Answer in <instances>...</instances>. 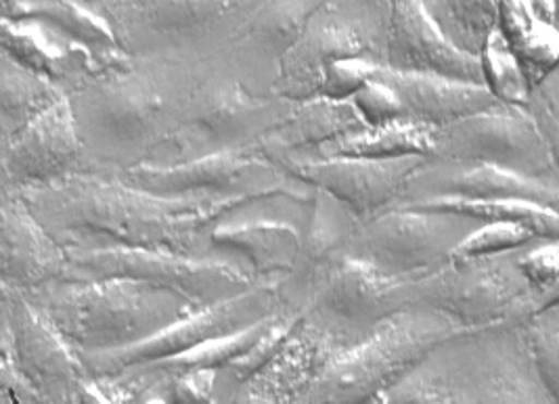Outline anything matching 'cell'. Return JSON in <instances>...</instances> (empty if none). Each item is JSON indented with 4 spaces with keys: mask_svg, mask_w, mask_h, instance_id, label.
<instances>
[{
    "mask_svg": "<svg viewBox=\"0 0 559 404\" xmlns=\"http://www.w3.org/2000/svg\"><path fill=\"white\" fill-rule=\"evenodd\" d=\"M7 193H11V191H7V187H4V182H2V178H0V200H2Z\"/></svg>",
    "mask_w": 559,
    "mask_h": 404,
    "instance_id": "ee69618b",
    "label": "cell"
},
{
    "mask_svg": "<svg viewBox=\"0 0 559 404\" xmlns=\"http://www.w3.org/2000/svg\"><path fill=\"white\" fill-rule=\"evenodd\" d=\"M15 365L40 403H78L88 371L76 348L24 292H9Z\"/></svg>",
    "mask_w": 559,
    "mask_h": 404,
    "instance_id": "ac0fdd59",
    "label": "cell"
},
{
    "mask_svg": "<svg viewBox=\"0 0 559 404\" xmlns=\"http://www.w3.org/2000/svg\"><path fill=\"white\" fill-rule=\"evenodd\" d=\"M520 250L449 258L430 273L407 278L405 306L433 308L463 329L522 325L536 310L559 298L549 300L528 285L515 264Z\"/></svg>",
    "mask_w": 559,
    "mask_h": 404,
    "instance_id": "ba28073f",
    "label": "cell"
},
{
    "mask_svg": "<svg viewBox=\"0 0 559 404\" xmlns=\"http://www.w3.org/2000/svg\"><path fill=\"white\" fill-rule=\"evenodd\" d=\"M378 68L382 66L362 57H348V59L333 61L321 74L317 97L348 102L365 82L376 76Z\"/></svg>",
    "mask_w": 559,
    "mask_h": 404,
    "instance_id": "f35d334b",
    "label": "cell"
},
{
    "mask_svg": "<svg viewBox=\"0 0 559 404\" xmlns=\"http://www.w3.org/2000/svg\"><path fill=\"white\" fill-rule=\"evenodd\" d=\"M461 329L433 308H401L356 344L335 354L300 403H380L390 388Z\"/></svg>",
    "mask_w": 559,
    "mask_h": 404,
    "instance_id": "5b68a950",
    "label": "cell"
},
{
    "mask_svg": "<svg viewBox=\"0 0 559 404\" xmlns=\"http://www.w3.org/2000/svg\"><path fill=\"white\" fill-rule=\"evenodd\" d=\"M348 102L355 105L360 120L367 127H376V124H383V122L407 118L405 109H403V103L396 97V93L378 76L365 82Z\"/></svg>",
    "mask_w": 559,
    "mask_h": 404,
    "instance_id": "60d3db41",
    "label": "cell"
},
{
    "mask_svg": "<svg viewBox=\"0 0 559 404\" xmlns=\"http://www.w3.org/2000/svg\"><path fill=\"white\" fill-rule=\"evenodd\" d=\"M376 76L396 93L407 120L428 127L449 124L499 103L484 84L455 78L396 72L388 68H378Z\"/></svg>",
    "mask_w": 559,
    "mask_h": 404,
    "instance_id": "4316f807",
    "label": "cell"
},
{
    "mask_svg": "<svg viewBox=\"0 0 559 404\" xmlns=\"http://www.w3.org/2000/svg\"><path fill=\"white\" fill-rule=\"evenodd\" d=\"M310 214L302 225L300 248L289 273L277 283V302L302 312L331 264L348 250L355 233V214L330 193L314 189Z\"/></svg>",
    "mask_w": 559,
    "mask_h": 404,
    "instance_id": "603a6c76",
    "label": "cell"
},
{
    "mask_svg": "<svg viewBox=\"0 0 559 404\" xmlns=\"http://www.w3.org/2000/svg\"><path fill=\"white\" fill-rule=\"evenodd\" d=\"M128 373H134V371H128ZM147 378H155V376H147ZM157 379L162 381L164 403H214L218 369H189L168 378Z\"/></svg>",
    "mask_w": 559,
    "mask_h": 404,
    "instance_id": "b9f144b4",
    "label": "cell"
},
{
    "mask_svg": "<svg viewBox=\"0 0 559 404\" xmlns=\"http://www.w3.org/2000/svg\"><path fill=\"white\" fill-rule=\"evenodd\" d=\"M480 223L430 207H388L356 223L348 250L394 277L415 278L447 262Z\"/></svg>",
    "mask_w": 559,
    "mask_h": 404,
    "instance_id": "4fadbf2b",
    "label": "cell"
},
{
    "mask_svg": "<svg viewBox=\"0 0 559 404\" xmlns=\"http://www.w3.org/2000/svg\"><path fill=\"white\" fill-rule=\"evenodd\" d=\"M433 150V127L415 120H392L376 127H362L319 145L317 150L294 159H323V157H403L424 155ZM289 159V157H285ZM280 162V159H277Z\"/></svg>",
    "mask_w": 559,
    "mask_h": 404,
    "instance_id": "f1b7e54d",
    "label": "cell"
},
{
    "mask_svg": "<svg viewBox=\"0 0 559 404\" xmlns=\"http://www.w3.org/2000/svg\"><path fill=\"white\" fill-rule=\"evenodd\" d=\"M36 221L66 250L134 248L210 256L216 218L248 203L157 198L111 173H78L47 187L20 191Z\"/></svg>",
    "mask_w": 559,
    "mask_h": 404,
    "instance_id": "6da1fadb",
    "label": "cell"
},
{
    "mask_svg": "<svg viewBox=\"0 0 559 404\" xmlns=\"http://www.w3.org/2000/svg\"><path fill=\"white\" fill-rule=\"evenodd\" d=\"M63 278H132L152 283L182 296L195 308L229 300L250 289L260 278L230 256H185V253L91 248L70 250Z\"/></svg>",
    "mask_w": 559,
    "mask_h": 404,
    "instance_id": "8fae6325",
    "label": "cell"
},
{
    "mask_svg": "<svg viewBox=\"0 0 559 404\" xmlns=\"http://www.w3.org/2000/svg\"><path fill=\"white\" fill-rule=\"evenodd\" d=\"M302 227L277 216H241L227 212L207 230L210 252H223L243 262L255 278H283L300 248Z\"/></svg>",
    "mask_w": 559,
    "mask_h": 404,
    "instance_id": "484cf974",
    "label": "cell"
},
{
    "mask_svg": "<svg viewBox=\"0 0 559 404\" xmlns=\"http://www.w3.org/2000/svg\"><path fill=\"white\" fill-rule=\"evenodd\" d=\"M344 348L348 344L335 329L302 310L280 350L237 390L233 403H300L312 381Z\"/></svg>",
    "mask_w": 559,
    "mask_h": 404,
    "instance_id": "44dd1931",
    "label": "cell"
},
{
    "mask_svg": "<svg viewBox=\"0 0 559 404\" xmlns=\"http://www.w3.org/2000/svg\"><path fill=\"white\" fill-rule=\"evenodd\" d=\"M198 63L130 57L66 93L88 173H122L164 152Z\"/></svg>",
    "mask_w": 559,
    "mask_h": 404,
    "instance_id": "7a4b0ae2",
    "label": "cell"
},
{
    "mask_svg": "<svg viewBox=\"0 0 559 404\" xmlns=\"http://www.w3.org/2000/svg\"><path fill=\"white\" fill-rule=\"evenodd\" d=\"M430 157L478 162L559 185L558 152L534 127L522 105L495 103L483 111L433 128Z\"/></svg>",
    "mask_w": 559,
    "mask_h": 404,
    "instance_id": "7c38bea8",
    "label": "cell"
},
{
    "mask_svg": "<svg viewBox=\"0 0 559 404\" xmlns=\"http://www.w3.org/2000/svg\"><path fill=\"white\" fill-rule=\"evenodd\" d=\"M88 173L66 95L0 143V178L7 191H27Z\"/></svg>",
    "mask_w": 559,
    "mask_h": 404,
    "instance_id": "2e32d148",
    "label": "cell"
},
{
    "mask_svg": "<svg viewBox=\"0 0 559 404\" xmlns=\"http://www.w3.org/2000/svg\"><path fill=\"white\" fill-rule=\"evenodd\" d=\"M534 369L551 399L559 401V300L543 306L522 325Z\"/></svg>",
    "mask_w": 559,
    "mask_h": 404,
    "instance_id": "836d02e7",
    "label": "cell"
},
{
    "mask_svg": "<svg viewBox=\"0 0 559 404\" xmlns=\"http://www.w3.org/2000/svg\"><path fill=\"white\" fill-rule=\"evenodd\" d=\"M424 155L403 157H323L280 159L289 175L344 203L356 218L367 221L396 202L407 178L426 162Z\"/></svg>",
    "mask_w": 559,
    "mask_h": 404,
    "instance_id": "d6986e66",
    "label": "cell"
},
{
    "mask_svg": "<svg viewBox=\"0 0 559 404\" xmlns=\"http://www.w3.org/2000/svg\"><path fill=\"white\" fill-rule=\"evenodd\" d=\"M515 264L534 292L545 298H559V239H536L524 246Z\"/></svg>",
    "mask_w": 559,
    "mask_h": 404,
    "instance_id": "8d00e7d4",
    "label": "cell"
},
{
    "mask_svg": "<svg viewBox=\"0 0 559 404\" xmlns=\"http://www.w3.org/2000/svg\"><path fill=\"white\" fill-rule=\"evenodd\" d=\"M405 277H394L371 262L342 253L305 310L335 329L353 346L388 314L405 306Z\"/></svg>",
    "mask_w": 559,
    "mask_h": 404,
    "instance_id": "9a60e30c",
    "label": "cell"
},
{
    "mask_svg": "<svg viewBox=\"0 0 559 404\" xmlns=\"http://www.w3.org/2000/svg\"><path fill=\"white\" fill-rule=\"evenodd\" d=\"M9 292L11 289L0 285V403H40L15 365L9 325Z\"/></svg>",
    "mask_w": 559,
    "mask_h": 404,
    "instance_id": "74e56055",
    "label": "cell"
},
{
    "mask_svg": "<svg viewBox=\"0 0 559 404\" xmlns=\"http://www.w3.org/2000/svg\"><path fill=\"white\" fill-rule=\"evenodd\" d=\"M421 4L442 36L467 55L478 57L499 26L501 0H421Z\"/></svg>",
    "mask_w": 559,
    "mask_h": 404,
    "instance_id": "4dcf8cb0",
    "label": "cell"
},
{
    "mask_svg": "<svg viewBox=\"0 0 559 404\" xmlns=\"http://www.w3.org/2000/svg\"><path fill=\"white\" fill-rule=\"evenodd\" d=\"M536 239H543L534 233L533 228L520 223H484L465 235L451 253L453 260L474 258V256H492V253L513 252L520 250Z\"/></svg>",
    "mask_w": 559,
    "mask_h": 404,
    "instance_id": "d590c367",
    "label": "cell"
},
{
    "mask_svg": "<svg viewBox=\"0 0 559 404\" xmlns=\"http://www.w3.org/2000/svg\"><path fill=\"white\" fill-rule=\"evenodd\" d=\"M323 0H264L216 55L250 93L275 97L281 61Z\"/></svg>",
    "mask_w": 559,
    "mask_h": 404,
    "instance_id": "e0dca14e",
    "label": "cell"
},
{
    "mask_svg": "<svg viewBox=\"0 0 559 404\" xmlns=\"http://www.w3.org/2000/svg\"><path fill=\"white\" fill-rule=\"evenodd\" d=\"M68 253L29 212L20 193L0 200V285L32 292L66 277Z\"/></svg>",
    "mask_w": 559,
    "mask_h": 404,
    "instance_id": "d4e9b609",
    "label": "cell"
},
{
    "mask_svg": "<svg viewBox=\"0 0 559 404\" xmlns=\"http://www.w3.org/2000/svg\"><path fill=\"white\" fill-rule=\"evenodd\" d=\"M362 127L367 124L360 120L353 103L310 97L292 103L285 118L264 134L255 150L275 162L298 157Z\"/></svg>",
    "mask_w": 559,
    "mask_h": 404,
    "instance_id": "83f0119b",
    "label": "cell"
},
{
    "mask_svg": "<svg viewBox=\"0 0 559 404\" xmlns=\"http://www.w3.org/2000/svg\"><path fill=\"white\" fill-rule=\"evenodd\" d=\"M281 278L258 281L250 289L229 300L195 308L152 337L127 348L107 353H78L88 376H116L130 367H139L159 358L191 350L207 340L223 337L250 328L271 314L277 306V283Z\"/></svg>",
    "mask_w": 559,
    "mask_h": 404,
    "instance_id": "5bb4252c",
    "label": "cell"
},
{
    "mask_svg": "<svg viewBox=\"0 0 559 404\" xmlns=\"http://www.w3.org/2000/svg\"><path fill=\"white\" fill-rule=\"evenodd\" d=\"M383 68L484 84L480 57L449 43L433 26L421 0H392Z\"/></svg>",
    "mask_w": 559,
    "mask_h": 404,
    "instance_id": "cb8c5ba5",
    "label": "cell"
},
{
    "mask_svg": "<svg viewBox=\"0 0 559 404\" xmlns=\"http://www.w3.org/2000/svg\"><path fill=\"white\" fill-rule=\"evenodd\" d=\"M111 175L157 198L237 203L287 200L308 207L314 195L312 187L292 177L275 159L255 147L210 153L175 164H139Z\"/></svg>",
    "mask_w": 559,
    "mask_h": 404,
    "instance_id": "9c48e42d",
    "label": "cell"
},
{
    "mask_svg": "<svg viewBox=\"0 0 559 404\" xmlns=\"http://www.w3.org/2000/svg\"><path fill=\"white\" fill-rule=\"evenodd\" d=\"M38 17L91 51L122 52L111 29L86 0H26L17 15ZM127 55V52H124Z\"/></svg>",
    "mask_w": 559,
    "mask_h": 404,
    "instance_id": "1f68e13d",
    "label": "cell"
},
{
    "mask_svg": "<svg viewBox=\"0 0 559 404\" xmlns=\"http://www.w3.org/2000/svg\"><path fill=\"white\" fill-rule=\"evenodd\" d=\"M380 403H556L520 325L461 329L440 342Z\"/></svg>",
    "mask_w": 559,
    "mask_h": 404,
    "instance_id": "3957f363",
    "label": "cell"
},
{
    "mask_svg": "<svg viewBox=\"0 0 559 404\" xmlns=\"http://www.w3.org/2000/svg\"><path fill=\"white\" fill-rule=\"evenodd\" d=\"M392 0H323L281 61L273 95L287 102L317 97L323 70L362 57L383 68Z\"/></svg>",
    "mask_w": 559,
    "mask_h": 404,
    "instance_id": "30bf717a",
    "label": "cell"
},
{
    "mask_svg": "<svg viewBox=\"0 0 559 404\" xmlns=\"http://www.w3.org/2000/svg\"><path fill=\"white\" fill-rule=\"evenodd\" d=\"M559 78L558 68L528 88L524 109L528 111L534 127L545 136V141L558 152L559 143Z\"/></svg>",
    "mask_w": 559,
    "mask_h": 404,
    "instance_id": "ab89813d",
    "label": "cell"
},
{
    "mask_svg": "<svg viewBox=\"0 0 559 404\" xmlns=\"http://www.w3.org/2000/svg\"><path fill=\"white\" fill-rule=\"evenodd\" d=\"M413 207L444 210L467 216L476 223H520L533 228L543 239H559V210L540 203L520 200H432V202L411 203ZM403 207V205H396Z\"/></svg>",
    "mask_w": 559,
    "mask_h": 404,
    "instance_id": "d6a6232c",
    "label": "cell"
},
{
    "mask_svg": "<svg viewBox=\"0 0 559 404\" xmlns=\"http://www.w3.org/2000/svg\"><path fill=\"white\" fill-rule=\"evenodd\" d=\"M128 57L204 61L264 0H86Z\"/></svg>",
    "mask_w": 559,
    "mask_h": 404,
    "instance_id": "52a82bcc",
    "label": "cell"
},
{
    "mask_svg": "<svg viewBox=\"0 0 559 404\" xmlns=\"http://www.w3.org/2000/svg\"><path fill=\"white\" fill-rule=\"evenodd\" d=\"M478 57L483 63L484 86L492 93V97L501 103L524 105L531 86L499 26L488 36Z\"/></svg>",
    "mask_w": 559,
    "mask_h": 404,
    "instance_id": "e575fe53",
    "label": "cell"
},
{
    "mask_svg": "<svg viewBox=\"0 0 559 404\" xmlns=\"http://www.w3.org/2000/svg\"><path fill=\"white\" fill-rule=\"evenodd\" d=\"M63 91L49 78L0 52V143L11 139L40 111L61 99Z\"/></svg>",
    "mask_w": 559,
    "mask_h": 404,
    "instance_id": "f546056e",
    "label": "cell"
},
{
    "mask_svg": "<svg viewBox=\"0 0 559 404\" xmlns=\"http://www.w3.org/2000/svg\"><path fill=\"white\" fill-rule=\"evenodd\" d=\"M292 103L254 95L218 57L204 59L198 63L164 152L150 164H175L210 153L252 150L271 128L280 124Z\"/></svg>",
    "mask_w": 559,
    "mask_h": 404,
    "instance_id": "8992f818",
    "label": "cell"
},
{
    "mask_svg": "<svg viewBox=\"0 0 559 404\" xmlns=\"http://www.w3.org/2000/svg\"><path fill=\"white\" fill-rule=\"evenodd\" d=\"M0 47L15 61L49 78L63 95L88 78L120 68L130 59L124 52L91 51L51 24L29 15L0 17Z\"/></svg>",
    "mask_w": 559,
    "mask_h": 404,
    "instance_id": "7402d4cb",
    "label": "cell"
},
{
    "mask_svg": "<svg viewBox=\"0 0 559 404\" xmlns=\"http://www.w3.org/2000/svg\"><path fill=\"white\" fill-rule=\"evenodd\" d=\"M24 294L76 353L127 348L195 310L175 292L132 278H57Z\"/></svg>",
    "mask_w": 559,
    "mask_h": 404,
    "instance_id": "277c9868",
    "label": "cell"
},
{
    "mask_svg": "<svg viewBox=\"0 0 559 404\" xmlns=\"http://www.w3.org/2000/svg\"><path fill=\"white\" fill-rule=\"evenodd\" d=\"M26 0H0V17H15Z\"/></svg>",
    "mask_w": 559,
    "mask_h": 404,
    "instance_id": "7bdbcfd3",
    "label": "cell"
},
{
    "mask_svg": "<svg viewBox=\"0 0 559 404\" xmlns=\"http://www.w3.org/2000/svg\"><path fill=\"white\" fill-rule=\"evenodd\" d=\"M432 200H520L558 210L559 185L520 177L478 162L428 157L407 178L390 207Z\"/></svg>",
    "mask_w": 559,
    "mask_h": 404,
    "instance_id": "ffe728a7",
    "label": "cell"
}]
</instances>
